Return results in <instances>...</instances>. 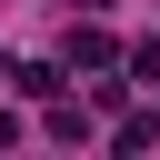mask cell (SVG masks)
I'll return each mask as SVG.
<instances>
[{
    "label": "cell",
    "mask_w": 160,
    "mask_h": 160,
    "mask_svg": "<svg viewBox=\"0 0 160 160\" xmlns=\"http://www.w3.org/2000/svg\"><path fill=\"white\" fill-rule=\"evenodd\" d=\"M0 80H10V90H20V100H50V90H60V60H10V70H0Z\"/></svg>",
    "instance_id": "cell-1"
},
{
    "label": "cell",
    "mask_w": 160,
    "mask_h": 160,
    "mask_svg": "<svg viewBox=\"0 0 160 160\" xmlns=\"http://www.w3.org/2000/svg\"><path fill=\"white\" fill-rule=\"evenodd\" d=\"M70 70H120V50H110V30H70Z\"/></svg>",
    "instance_id": "cell-2"
},
{
    "label": "cell",
    "mask_w": 160,
    "mask_h": 160,
    "mask_svg": "<svg viewBox=\"0 0 160 160\" xmlns=\"http://www.w3.org/2000/svg\"><path fill=\"white\" fill-rule=\"evenodd\" d=\"M150 140H160V110H130V120L110 130V150H150Z\"/></svg>",
    "instance_id": "cell-3"
},
{
    "label": "cell",
    "mask_w": 160,
    "mask_h": 160,
    "mask_svg": "<svg viewBox=\"0 0 160 160\" xmlns=\"http://www.w3.org/2000/svg\"><path fill=\"white\" fill-rule=\"evenodd\" d=\"M50 140H90V110H70L60 90H50Z\"/></svg>",
    "instance_id": "cell-4"
},
{
    "label": "cell",
    "mask_w": 160,
    "mask_h": 160,
    "mask_svg": "<svg viewBox=\"0 0 160 160\" xmlns=\"http://www.w3.org/2000/svg\"><path fill=\"white\" fill-rule=\"evenodd\" d=\"M130 70H140V80H160V30H150V40L130 50Z\"/></svg>",
    "instance_id": "cell-5"
},
{
    "label": "cell",
    "mask_w": 160,
    "mask_h": 160,
    "mask_svg": "<svg viewBox=\"0 0 160 160\" xmlns=\"http://www.w3.org/2000/svg\"><path fill=\"white\" fill-rule=\"evenodd\" d=\"M10 140H20V120H10V110H0V150H10Z\"/></svg>",
    "instance_id": "cell-6"
},
{
    "label": "cell",
    "mask_w": 160,
    "mask_h": 160,
    "mask_svg": "<svg viewBox=\"0 0 160 160\" xmlns=\"http://www.w3.org/2000/svg\"><path fill=\"white\" fill-rule=\"evenodd\" d=\"M80 10H100V0H80Z\"/></svg>",
    "instance_id": "cell-7"
}]
</instances>
